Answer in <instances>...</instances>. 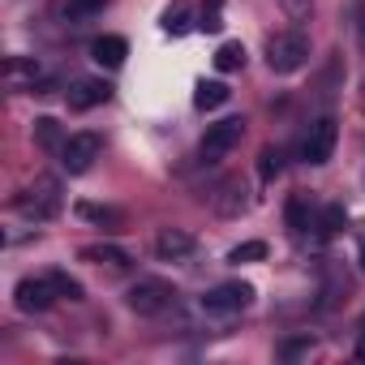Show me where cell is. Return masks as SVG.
Instances as JSON below:
<instances>
[{"mask_svg":"<svg viewBox=\"0 0 365 365\" xmlns=\"http://www.w3.org/2000/svg\"><path fill=\"white\" fill-rule=\"evenodd\" d=\"M194 250V237L185 232V228H163L159 237H155V254L159 258H185Z\"/></svg>","mask_w":365,"mask_h":365,"instance_id":"cell-12","label":"cell"},{"mask_svg":"<svg viewBox=\"0 0 365 365\" xmlns=\"http://www.w3.org/2000/svg\"><path fill=\"white\" fill-rule=\"evenodd\" d=\"M309 61V35L305 31H279L267 39V65L275 73H297Z\"/></svg>","mask_w":365,"mask_h":365,"instance_id":"cell-2","label":"cell"},{"mask_svg":"<svg viewBox=\"0 0 365 365\" xmlns=\"http://www.w3.org/2000/svg\"><path fill=\"white\" fill-rule=\"evenodd\" d=\"M172 301H176V288L163 284V279H138V284L125 292V305H129L133 314H163Z\"/></svg>","mask_w":365,"mask_h":365,"instance_id":"cell-4","label":"cell"},{"mask_svg":"<svg viewBox=\"0 0 365 365\" xmlns=\"http://www.w3.org/2000/svg\"><path fill=\"white\" fill-rule=\"evenodd\" d=\"M361 271H365V241H361Z\"/></svg>","mask_w":365,"mask_h":365,"instance_id":"cell-29","label":"cell"},{"mask_svg":"<svg viewBox=\"0 0 365 365\" xmlns=\"http://www.w3.org/2000/svg\"><path fill=\"white\" fill-rule=\"evenodd\" d=\"M250 301H254V288H250V284H241V279H228V284H215V288L202 297V309H207V314L228 318V314H241Z\"/></svg>","mask_w":365,"mask_h":365,"instance_id":"cell-5","label":"cell"},{"mask_svg":"<svg viewBox=\"0 0 365 365\" xmlns=\"http://www.w3.org/2000/svg\"><path fill=\"white\" fill-rule=\"evenodd\" d=\"M284 5V14L292 18V22H301V18H309V9H314V0H279Z\"/></svg>","mask_w":365,"mask_h":365,"instance_id":"cell-26","label":"cell"},{"mask_svg":"<svg viewBox=\"0 0 365 365\" xmlns=\"http://www.w3.org/2000/svg\"><path fill=\"white\" fill-rule=\"evenodd\" d=\"M305 348H314V339H292V344H284V356H297Z\"/></svg>","mask_w":365,"mask_h":365,"instance_id":"cell-28","label":"cell"},{"mask_svg":"<svg viewBox=\"0 0 365 365\" xmlns=\"http://www.w3.org/2000/svg\"><path fill=\"white\" fill-rule=\"evenodd\" d=\"M65 95H69V108H73V112H91V108H99V103L112 99V86H108L103 78H78Z\"/></svg>","mask_w":365,"mask_h":365,"instance_id":"cell-10","label":"cell"},{"mask_svg":"<svg viewBox=\"0 0 365 365\" xmlns=\"http://www.w3.org/2000/svg\"><path fill=\"white\" fill-rule=\"evenodd\" d=\"M78 215H82V220H91V224H99V228H108V232H120V228H125V211H116V207L78 202Z\"/></svg>","mask_w":365,"mask_h":365,"instance_id":"cell-13","label":"cell"},{"mask_svg":"<svg viewBox=\"0 0 365 365\" xmlns=\"http://www.w3.org/2000/svg\"><path fill=\"white\" fill-rule=\"evenodd\" d=\"M241 138H245V116H228V120L207 125V133H202V142H198L202 163H220V159H224Z\"/></svg>","mask_w":365,"mask_h":365,"instance_id":"cell-3","label":"cell"},{"mask_svg":"<svg viewBox=\"0 0 365 365\" xmlns=\"http://www.w3.org/2000/svg\"><path fill=\"white\" fill-rule=\"evenodd\" d=\"M82 258H91V262H108L112 271H125V267L133 262V258H129L125 250H116V245H86Z\"/></svg>","mask_w":365,"mask_h":365,"instance_id":"cell-19","label":"cell"},{"mask_svg":"<svg viewBox=\"0 0 365 365\" xmlns=\"http://www.w3.org/2000/svg\"><path fill=\"white\" fill-rule=\"evenodd\" d=\"M284 220H288V228L301 237V232L309 228V194H292L288 207H284Z\"/></svg>","mask_w":365,"mask_h":365,"instance_id":"cell-18","label":"cell"},{"mask_svg":"<svg viewBox=\"0 0 365 365\" xmlns=\"http://www.w3.org/2000/svg\"><path fill=\"white\" fill-rule=\"evenodd\" d=\"M314 228H318V237H335V232H344V228H348L344 207H335V202H331V207H322V215H318V224H314Z\"/></svg>","mask_w":365,"mask_h":365,"instance_id":"cell-21","label":"cell"},{"mask_svg":"<svg viewBox=\"0 0 365 365\" xmlns=\"http://www.w3.org/2000/svg\"><path fill=\"white\" fill-rule=\"evenodd\" d=\"M262 258H267V241H241V245L228 254V262H237V267H241V262H262Z\"/></svg>","mask_w":365,"mask_h":365,"instance_id":"cell-23","label":"cell"},{"mask_svg":"<svg viewBox=\"0 0 365 365\" xmlns=\"http://www.w3.org/2000/svg\"><path fill=\"white\" fill-rule=\"evenodd\" d=\"M215 211L220 215H241L245 211V185L241 180H224V185L215 190Z\"/></svg>","mask_w":365,"mask_h":365,"instance_id":"cell-14","label":"cell"},{"mask_svg":"<svg viewBox=\"0 0 365 365\" xmlns=\"http://www.w3.org/2000/svg\"><path fill=\"white\" fill-rule=\"evenodd\" d=\"M194 26V5L190 0H172V5L163 9V31L168 35H185Z\"/></svg>","mask_w":365,"mask_h":365,"instance_id":"cell-15","label":"cell"},{"mask_svg":"<svg viewBox=\"0 0 365 365\" xmlns=\"http://www.w3.org/2000/svg\"><path fill=\"white\" fill-rule=\"evenodd\" d=\"M52 284H56V292H61L65 301H82V284H78V279H69L65 271H52Z\"/></svg>","mask_w":365,"mask_h":365,"instance_id":"cell-24","label":"cell"},{"mask_svg":"<svg viewBox=\"0 0 365 365\" xmlns=\"http://www.w3.org/2000/svg\"><path fill=\"white\" fill-rule=\"evenodd\" d=\"M228 99H232V91H228L224 82H198V91H194V108H198V112L224 108Z\"/></svg>","mask_w":365,"mask_h":365,"instance_id":"cell-16","label":"cell"},{"mask_svg":"<svg viewBox=\"0 0 365 365\" xmlns=\"http://www.w3.org/2000/svg\"><path fill=\"white\" fill-rule=\"evenodd\" d=\"M279 172H284V150H279V146H267V150L258 155V180H262V185H271Z\"/></svg>","mask_w":365,"mask_h":365,"instance_id":"cell-20","label":"cell"},{"mask_svg":"<svg viewBox=\"0 0 365 365\" xmlns=\"http://www.w3.org/2000/svg\"><path fill=\"white\" fill-rule=\"evenodd\" d=\"M65 5H69L73 18H91V14H99V9L108 5V0H65Z\"/></svg>","mask_w":365,"mask_h":365,"instance_id":"cell-25","label":"cell"},{"mask_svg":"<svg viewBox=\"0 0 365 365\" xmlns=\"http://www.w3.org/2000/svg\"><path fill=\"white\" fill-rule=\"evenodd\" d=\"M335 138H339L335 116H318V120L309 125L305 142H301V159H305V163H327L331 150H335Z\"/></svg>","mask_w":365,"mask_h":365,"instance_id":"cell-6","label":"cell"},{"mask_svg":"<svg viewBox=\"0 0 365 365\" xmlns=\"http://www.w3.org/2000/svg\"><path fill=\"white\" fill-rule=\"evenodd\" d=\"M5 82H9L14 91L31 86L35 95H48V91H52V86L43 82V65H39L35 56H9V61H5Z\"/></svg>","mask_w":365,"mask_h":365,"instance_id":"cell-9","label":"cell"},{"mask_svg":"<svg viewBox=\"0 0 365 365\" xmlns=\"http://www.w3.org/2000/svg\"><path fill=\"white\" fill-rule=\"evenodd\" d=\"M241 65H245V48H241V43H220L215 69H220V73H232V69H241Z\"/></svg>","mask_w":365,"mask_h":365,"instance_id":"cell-22","label":"cell"},{"mask_svg":"<svg viewBox=\"0 0 365 365\" xmlns=\"http://www.w3.org/2000/svg\"><path fill=\"white\" fill-rule=\"evenodd\" d=\"M35 142H39L43 150H56V155H61V146H65L69 138H65L61 120H52V116H39V120H35Z\"/></svg>","mask_w":365,"mask_h":365,"instance_id":"cell-17","label":"cell"},{"mask_svg":"<svg viewBox=\"0 0 365 365\" xmlns=\"http://www.w3.org/2000/svg\"><path fill=\"white\" fill-rule=\"evenodd\" d=\"M198 26H202V31H211V35L224 26V18H220V0H211V9L202 14V22H198Z\"/></svg>","mask_w":365,"mask_h":365,"instance_id":"cell-27","label":"cell"},{"mask_svg":"<svg viewBox=\"0 0 365 365\" xmlns=\"http://www.w3.org/2000/svg\"><path fill=\"white\" fill-rule=\"evenodd\" d=\"M99 150H103V138H99V133H73V138L61 146V168H65L69 176H78V172H86V168L99 159Z\"/></svg>","mask_w":365,"mask_h":365,"instance_id":"cell-7","label":"cell"},{"mask_svg":"<svg viewBox=\"0 0 365 365\" xmlns=\"http://www.w3.org/2000/svg\"><path fill=\"white\" fill-rule=\"evenodd\" d=\"M91 56H95V65H103V69H120L125 56H129V43H125L120 35H103V39L91 43Z\"/></svg>","mask_w":365,"mask_h":365,"instance_id":"cell-11","label":"cell"},{"mask_svg":"<svg viewBox=\"0 0 365 365\" xmlns=\"http://www.w3.org/2000/svg\"><path fill=\"white\" fill-rule=\"evenodd\" d=\"M14 301H18L22 314H43V309H52V305L61 301V292H56L52 275H39V279H22V284L14 288Z\"/></svg>","mask_w":365,"mask_h":365,"instance_id":"cell-8","label":"cell"},{"mask_svg":"<svg viewBox=\"0 0 365 365\" xmlns=\"http://www.w3.org/2000/svg\"><path fill=\"white\" fill-rule=\"evenodd\" d=\"M61 207H65V194H61V180H56V176H35L31 185L18 194V211H22L26 220H35V224L56 220Z\"/></svg>","mask_w":365,"mask_h":365,"instance_id":"cell-1","label":"cell"}]
</instances>
